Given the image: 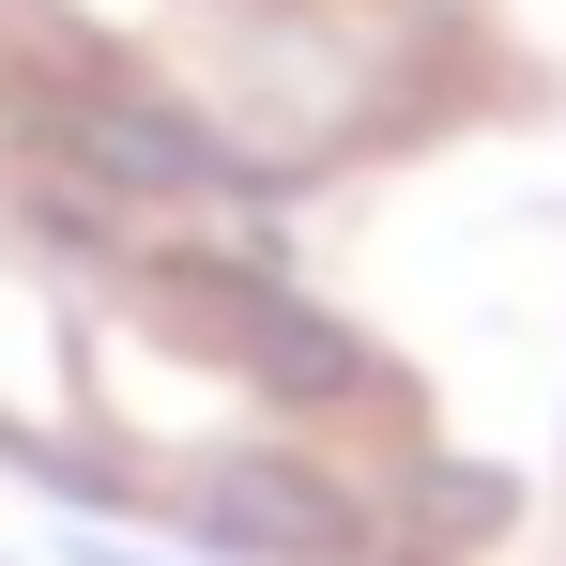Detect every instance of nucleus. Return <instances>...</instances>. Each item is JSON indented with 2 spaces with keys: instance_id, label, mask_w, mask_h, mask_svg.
<instances>
[{
  "instance_id": "obj_1",
  "label": "nucleus",
  "mask_w": 566,
  "mask_h": 566,
  "mask_svg": "<svg viewBox=\"0 0 566 566\" xmlns=\"http://www.w3.org/2000/svg\"><path fill=\"white\" fill-rule=\"evenodd\" d=\"M199 306H214V337L276 382V398H368V337L322 322L306 291H276V276H199Z\"/></svg>"
},
{
  "instance_id": "obj_3",
  "label": "nucleus",
  "mask_w": 566,
  "mask_h": 566,
  "mask_svg": "<svg viewBox=\"0 0 566 566\" xmlns=\"http://www.w3.org/2000/svg\"><path fill=\"white\" fill-rule=\"evenodd\" d=\"M214 536H245V552H276V566H353L368 552L353 490H322L306 460H230L214 474Z\"/></svg>"
},
{
  "instance_id": "obj_2",
  "label": "nucleus",
  "mask_w": 566,
  "mask_h": 566,
  "mask_svg": "<svg viewBox=\"0 0 566 566\" xmlns=\"http://www.w3.org/2000/svg\"><path fill=\"white\" fill-rule=\"evenodd\" d=\"M77 154H93L107 185H138V199H230L245 185V154L214 123H185V107H154V93H93L77 107Z\"/></svg>"
}]
</instances>
